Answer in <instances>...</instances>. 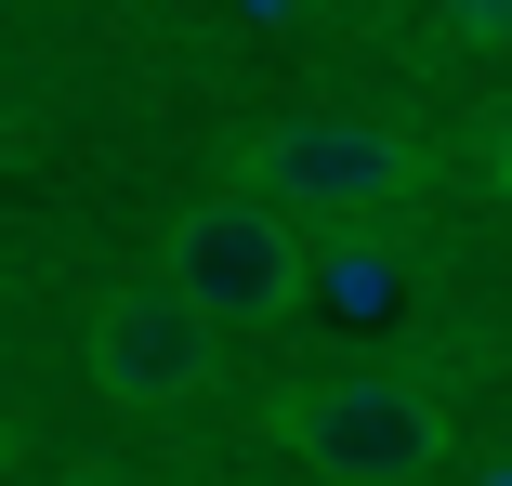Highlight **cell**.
Masks as SVG:
<instances>
[{"label":"cell","mask_w":512,"mask_h":486,"mask_svg":"<svg viewBox=\"0 0 512 486\" xmlns=\"http://www.w3.org/2000/svg\"><path fill=\"white\" fill-rule=\"evenodd\" d=\"M250 14H289V0H250Z\"/></svg>","instance_id":"7"},{"label":"cell","mask_w":512,"mask_h":486,"mask_svg":"<svg viewBox=\"0 0 512 486\" xmlns=\"http://www.w3.org/2000/svg\"><path fill=\"white\" fill-rule=\"evenodd\" d=\"M434 14H447V40H499V27H512V0H434Z\"/></svg>","instance_id":"6"},{"label":"cell","mask_w":512,"mask_h":486,"mask_svg":"<svg viewBox=\"0 0 512 486\" xmlns=\"http://www.w3.org/2000/svg\"><path fill=\"white\" fill-rule=\"evenodd\" d=\"M0 460H14V447H0Z\"/></svg>","instance_id":"8"},{"label":"cell","mask_w":512,"mask_h":486,"mask_svg":"<svg viewBox=\"0 0 512 486\" xmlns=\"http://www.w3.org/2000/svg\"><path fill=\"white\" fill-rule=\"evenodd\" d=\"M302 289H316L329 316H355V329H381V316L407 303V263H381V250H355V237H342V250H316V263H302Z\"/></svg>","instance_id":"5"},{"label":"cell","mask_w":512,"mask_h":486,"mask_svg":"<svg viewBox=\"0 0 512 486\" xmlns=\"http://www.w3.org/2000/svg\"><path fill=\"white\" fill-rule=\"evenodd\" d=\"M276 434L316 460V473H342V486H421V473L447 460V408H434L407 368H342V381H316V395H289Z\"/></svg>","instance_id":"2"},{"label":"cell","mask_w":512,"mask_h":486,"mask_svg":"<svg viewBox=\"0 0 512 486\" xmlns=\"http://www.w3.org/2000/svg\"><path fill=\"white\" fill-rule=\"evenodd\" d=\"M171 289L211 329H276L302 316V224L276 198H197L171 224Z\"/></svg>","instance_id":"3"},{"label":"cell","mask_w":512,"mask_h":486,"mask_svg":"<svg viewBox=\"0 0 512 486\" xmlns=\"http://www.w3.org/2000/svg\"><path fill=\"white\" fill-rule=\"evenodd\" d=\"M211 355H224V329L197 316L171 276H158V289H119V303L92 316V381H106L119 408H184V395H211Z\"/></svg>","instance_id":"4"},{"label":"cell","mask_w":512,"mask_h":486,"mask_svg":"<svg viewBox=\"0 0 512 486\" xmlns=\"http://www.w3.org/2000/svg\"><path fill=\"white\" fill-rule=\"evenodd\" d=\"M407 184H421V145L394 119H276L250 145V198H276L289 224H381Z\"/></svg>","instance_id":"1"}]
</instances>
